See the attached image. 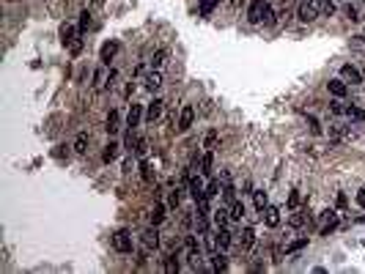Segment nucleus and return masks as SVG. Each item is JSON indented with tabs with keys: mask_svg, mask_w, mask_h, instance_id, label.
Masks as SVG:
<instances>
[{
	"mask_svg": "<svg viewBox=\"0 0 365 274\" xmlns=\"http://www.w3.org/2000/svg\"><path fill=\"white\" fill-rule=\"evenodd\" d=\"M146 154H149V143H146V137H138V140H135V156L143 159Z\"/></svg>",
	"mask_w": 365,
	"mask_h": 274,
	"instance_id": "b1692460",
	"label": "nucleus"
},
{
	"mask_svg": "<svg viewBox=\"0 0 365 274\" xmlns=\"http://www.w3.org/2000/svg\"><path fill=\"white\" fill-rule=\"evenodd\" d=\"M217 195H220V181H211L209 186H206V197L211 200V197H217Z\"/></svg>",
	"mask_w": 365,
	"mask_h": 274,
	"instance_id": "72a5a7b5",
	"label": "nucleus"
},
{
	"mask_svg": "<svg viewBox=\"0 0 365 274\" xmlns=\"http://www.w3.org/2000/svg\"><path fill=\"white\" fill-rule=\"evenodd\" d=\"M299 200H302V197H299V192H291V195H288V208H297Z\"/></svg>",
	"mask_w": 365,
	"mask_h": 274,
	"instance_id": "4c0bfd02",
	"label": "nucleus"
},
{
	"mask_svg": "<svg viewBox=\"0 0 365 274\" xmlns=\"http://www.w3.org/2000/svg\"><path fill=\"white\" fill-rule=\"evenodd\" d=\"M288 222H291V228H302V225L308 222V217H305V214H291V219H288Z\"/></svg>",
	"mask_w": 365,
	"mask_h": 274,
	"instance_id": "473e14b6",
	"label": "nucleus"
},
{
	"mask_svg": "<svg viewBox=\"0 0 365 274\" xmlns=\"http://www.w3.org/2000/svg\"><path fill=\"white\" fill-rule=\"evenodd\" d=\"M329 14H335L332 0H302L297 9L299 22H313L316 17H329Z\"/></svg>",
	"mask_w": 365,
	"mask_h": 274,
	"instance_id": "f257e3e1",
	"label": "nucleus"
},
{
	"mask_svg": "<svg viewBox=\"0 0 365 274\" xmlns=\"http://www.w3.org/2000/svg\"><path fill=\"white\" fill-rule=\"evenodd\" d=\"M264 222H267V228H278V225H280V208L278 206H267V208H264Z\"/></svg>",
	"mask_w": 365,
	"mask_h": 274,
	"instance_id": "1a4fd4ad",
	"label": "nucleus"
},
{
	"mask_svg": "<svg viewBox=\"0 0 365 274\" xmlns=\"http://www.w3.org/2000/svg\"><path fill=\"white\" fill-rule=\"evenodd\" d=\"M80 36H82L80 28H74L72 22H63V25H61V42H63V47H72Z\"/></svg>",
	"mask_w": 365,
	"mask_h": 274,
	"instance_id": "39448f33",
	"label": "nucleus"
},
{
	"mask_svg": "<svg viewBox=\"0 0 365 274\" xmlns=\"http://www.w3.org/2000/svg\"><path fill=\"white\" fill-rule=\"evenodd\" d=\"M308 124H310V129H313V132H316V135H319V132H321V126H319V121H316V118H313V115H310V118H308Z\"/></svg>",
	"mask_w": 365,
	"mask_h": 274,
	"instance_id": "ea45409f",
	"label": "nucleus"
},
{
	"mask_svg": "<svg viewBox=\"0 0 365 274\" xmlns=\"http://www.w3.org/2000/svg\"><path fill=\"white\" fill-rule=\"evenodd\" d=\"M168 203H170V208H179V203H181V195H179V189H173V192H170Z\"/></svg>",
	"mask_w": 365,
	"mask_h": 274,
	"instance_id": "c9c22d12",
	"label": "nucleus"
},
{
	"mask_svg": "<svg viewBox=\"0 0 365 274\" xmlns=\"http://www.w3.org/2000/svg\"><path fill=\"white\" fill-rule=\"evenodd\" d=\"M346 115H349L351 121H365V113L360 107H354V104H349V107H346Z\"/></svg>",
	"mask_w": 365,
	"mask_h": 274,
	"instance_id": "cd10ccee",
	"label": "nucleus"
},
{
	"mask_svg": "<svg viewBox=\"0 0 365 274\" xmlns=\"http://www.w3.org/2000/svg\"><path fill=\"white\" fill-rule=\"evenodd\" d=\"M253 197H256V208L264 214V208L269 206V197H267V192H264V189H256V192H253Z\"/></svg>",
	"mask_w": 365,
	"mask_h": 274,
	"instance_id": "6ab92c4d",
	"label": "nucleus"
},
{
	"mask_svg": "<svg viewBox=\"0 0 365 274\" xmlns=\"http://www.w3.org/2000/svg\"><path fill=\"white\" fill-rule=\"evenodd\" d=\"M351 50L354 52H360V55H365V36H351Z\"/></svg>",
	"mask_w": 365,
	"mask_h": 274,
	"instance_id": "c85d7f7f",
	"label": "nucleus"
},
{
	"mask_svg": "<svg viewBox=\"0 0 365 274\" xmlns=\"http://www.w3.org/2000/svg\"><path fill=\"white\" fill-rule=\"evenodd\" d=\"M140 176H143V181H146V184H151V181H154V176H151V165H149V162H140Z\"/></svg>",
	"mask_w": 365,
	"mask_h": 274,
	"instance_id": "7c9ffc66",
	"label": "nucleus"
},
{
	"mask_svg": "<svg viewBox=\"0 0 365 274\" xmlns=\"http://www.w3.org/2000/svg\"><path fill=\"white\" fill-rule=\"evenodd\" d=\"M211 266H214V271H228V258H225V249H222V252H217L214 258H211Z\"/></svg>",
	"mask_w": 365,
	"mask_h": 274,
	"instance_id": "2eb2a0df",
	"label": "nucleus"
},
{
	"mask_svg": "<svg viewBox=\"0 0 365 274\" xmlns=\"http://www.w3.org/2000/svg\"><path fill=\"white\" fill-rule=\"evenodd\" d=\"M115 156H118V143H115V140H110V143L104 145V154H102V159H104V162H113Z\"/></svg>",
	"mask_w": 365,
	"mask_h": 274,
	"instance_id": "dca6fc26",
	"label": "nucleus"
},
{
	"mask_svg": "<svg viewBox=\"0 0 365 274\" xmlns=\"http://www.w3.org/2000/svg\"><path fill=\"white\" fill-rule=\"evenodd\" d=\"M332 113H346V107L340 104V99H338V102H332Z\"/></svg>",
	"mask_w": 365,
	"mask_h": 274,
	"instance_id": "79ce46f5",
	"label": "nucleus"
},
{
	"mask_svg": "<svg viewBox=\"0 0 365 274\" xmlns=\"http://www.w3.org/2000/svg\"><path fill=\"white\" fill-rule=\"evenodd\" d=\"M104 129H107V135H115V132H118V113H115V110H110L107 126H104Z\"/></svg>",
	"mask_w": 365,
	"mask_h": 274,
	"instance_id": "412c9836",
	"label": "nucleus"
},
{
	"mask_svg": "<svg viewBox=\"0 0 365 274\" xmlns=\"http://www.w3.org/2000/svg\"><path fill=\"white\" fill-rule=\"evenodd\" d=\"M176 255H170L168 258V271H179V260H173Z\"/></svg>",
	"mask_w": 365,
	"mask_h": 274,
	"instance_id": "58836bf2",
	"label": "nucleus"
},
{
	"mask_svg": "<svg viewBox=\"0 0 365 274\" xmlns=\"http://www.w3.org/2000/svg\"><path fill=\"white\" fill-rule=\"evenodd\" d=\"M143 247L146 249H157V247H160V230H157V225H151L149 230H143Z\"/></svg>",
	"mask_w": 365,
	"mask_h": 274,
	"instance_id": "0eeeda50",
	"label": "nucleus"
},
{
	"mask_svg": "<svg viewBox=\"0 0 365 274\" xmlns=\"http://www.w3.org/2000/svg\"><path fill=\"white\" fill-rule=\"evenodd\" d=\"M93 88H104V72H102V69H99V72L96 74H93Z\"/></svg>",
	"mask_w": 365,
	"mask_h": 274,
	"instance_id": "f704fd0d",
	"label": "nucleus"
},
{
	"mask_svg": "<svg viewBox=\"0 0 365 274\" xmlns=\"http://www.w3.org/2000/svg\"><path fill=\"white\" fill-rule=\"evenodd\" d=\"M201 173H203V176H209V173H211V151H206V154H203V159H201Z\"/></svg>",
	"mask_w": 365,
	"mask_h": 274,
	"instance_id": "2f4dec72",
	"label": "nucleus"
},
{
	"mask_svg": "<svg viewBox=\"0 0 365 274\" xmlns=\"http://www.w3.org/2000/svg\"><path fill=\"white\" fill-rule=\"evenodd\" d=\"M113 247L118 249V252H132V233L127 228H118L113 233Z\"/></svg>",
	"mask_w": 365,
	"mask_h": 274,
	"instance_id": "7ed1b4c3",
	"label": "nucleus"
},
{
	"mask_svg": "<svg viewBox=\"0 0 365 274\" xmlns=\"http://www.w3.org/2000/svg\"><path fill=\"white\" fill-rule=\"evenodd\" d=\"M340 80H343L346 85H360L362 83V72L357 66H351V63H343V66H340Z\"/></svg>",
	"mask_w": 365,
	"mask_h": 274,
	"instance_id": "20e7f679",
	"label": "nucleus"
},
{
	"mask_svg": "<svg viewBox=\"0 0 365 274\" xmlns=\"http://www.w3.org/2000/svg\"><path fill=\"white\" fill-rule=\"evenodd\" d=\"M80 33H88V31H91V28H93V20H91V11H82V14H80Z\"/></svg>",
	"mask_w": 365,
	"mask_h": 274,
	"instance_id": "aec40b11",
	"label": "nucleus"
},
{
	"mask_svg": "<svg viewBox=\"0 0 365 274\" xmlns=\"http://www.w3.org/2000/svg\"><path fill=\"white\" fill-rule=\"evenodd\" d=\"M168 61V50H165V47H160V50L154 52V55H151V61H149V66L151 69H162V63Z\"/></svg>",
	"mask_w": 365,
	"mask_h": 274,
	"instance_id": "4468645a",
	"label": "nucleus"
},
{
	"mask_svg": "<svg viewBox=\"0 0 365 274\" xmlns=\"http://www.w3.org/2000/svg\"><path fill=\"white\" fill-rule=\"evenodd\" d=\"M217 6H220V0H201V6H198V14H201V17H209L211 11L217 9Z\"/></svg>",
	"mask_w": 365,
	"mask_h": 274,
	"instance_id": "f3484780",
	"label": "nucleus"
},
{
	"mask_svg": "<svg viewBox=\"0 0 365 274\" xmlns=\"http://www.w3.org/2000/svg\"><path fill=\"white\" fill-rule=\"evenodd\" d=\"M192 121H195V107H181V115H179V132H187L192 126Z\"/></svg>",
	"mask_w": 365,
	"mask_h": 274,
	"instance_id": "423d86ee",
	"label": "nucleus"
},
{
	"mask_svg": "<svg viewBox=\"0 0 365 274\" xmlns=\"http://www.w3.org/2000/svg\"><path fill=\"white\" fill-rule=\"evenodd\" d=\"M327 88H329V93H332L335 99H343V96H346V91H349V85H346L343 80H329Z\"/></svg>",
	"mask_w": 365,
	"mask_h": 274,
	"instance_id": "ddd939ff",
	"label": "nucleus"
},
{
	"mask_svg": "<svg viewBox=\"0 0 365 274\" xmlns=\"http://www.w3.org/2000/svg\"><path fill=\"white\" fill-rule=\"evenodd\" d=\"M214 143H217V132H209L203 140V148H214Z\"/></svg>",
	"mask_w": 365,
	"mask_h": 274,
	"instance_id": "e433bc0d",
	"label": "nucleus"
},
{
	"mask_svg": "<svg viewBox=\"0 0 365 274\" xmlns=\"http://www.w3.org/2000/svg\"><path fill=\"white\" fill-rule=\"evenodd\" d=\"M302 247H308V238H297V241H291L286 247V255H294V252H299Z\"/></svg>",
	"mask_w": 365,
	"mask_h": 274,
	"instance_id": "a878e982",
	"label": "nucleus"
},
{
	"mask_svg": "<svg viewBox=\"0 0 365 274\" xmlns=\"http://www.w3.org/2000/svg\"><path fill=\"white\" fill-rule=\"evenodd\" d=\"M88 140H91V137H88V132H80V135H77V140H74V151H77L80 156L88 151Z\"/></svg>",
	"mask_w": 365,
	"mask_h": 274,
	"instance_id": "a211bd4d",
	"label": "nucleus"
},
{
	"mask_svg": "<svg viewBox=\"0 0 365 274\" xmlns=\"http://www.w3.org/2000/svg\"><path fill=\"white\" fill-rule=\"evenodd\" d=\"M231 230L225 228V225H222V228H217V236H214V244H217V249H228L231 247Z\"/></svg>",
	"mask_w": 365,
	"mask_h": 274,
	"instance_id": "9d476101",
	"label": "nucleus"
},
{
	"mask_svg": "<svg viewBox=\"0 0 365 274\" xmlns=\"http://www.w3.org/2000/svg\"><path fill=\"white\" fill-rule=\"evenodd\" d=\"M149 219H151V225H160L165 219V206H162V203H157V206H154V211L149 214Z\"/></svg>",
	"mask_w": 365,
	"mask_h": 274,
	"instance_id": "4be33fe9",
	"label": "nucleus"
},
{
	"mask_svg": "<svg viewBox=\"0 0 365 274\" xmlns=\"http://www.w3.org/2000/svg\"><path fill=\"white\" fill-rule=\"evenodd\" d=\"M253 241H256V230H253V228H242V247L250 249Z\"/></svg>",
	"mask_w": 365,
	"mask_h": 274,
	"instance_id": "5701e85b",
	"label": "nucleus"
},
{
	"mask_svg": "<svg viewBox=\"0 0 365 274\" xmlns=\"http://www.w3.org/2000/svg\"><path fill=\"white\" fill-rule=\"evenodd\" d=\"M357 206H360V208H365V189H360V192H357Z\"/></svg>",
	"mask_w": 365,
	"mask_h": 274,
	"instance_id": "a19ab883",
	"label": "nucleus"
},
{
	"mask_svg": "<svg viewBox=\"0 0 365 274\" xmlns=\"http://www.w3.org/2000/svg\"><path fill=\"white\" fill-rule=\"evenodd\" d=\"M162 99H154V102H149V107H146V121H151V124H154L157 118H160L162 115Z\"/></svg>",
	"mask_w": 365,
	"mask_h": 274,
	"instance_id": "9b49d317",
	"label": "nucleus"
},
{
	"mask_svg": "<svg viewBox=\"0 0 365 274\" xmlns=\"http://www.w3.org/2000/svg\"><path fill=\"white\" fill-rule=\"evenodd\" d=\"M69 50H72V52H74V55H77V52L82 50V39H77V42H74L72 47H69Z\"/></svg>",
	"mask_w": 365,
	"mask_h": 274,
	"instance_id": "37998d69",
	"label": "nucleus"
},
{
	"mask_svg": "<svg viewBox=\"0 0 365 274\" xmlns=\"http://www.w3.org/2000/svg\"><path fill=\"white\" fill-rule=\"evenodd\" d=\"M140 118H143V107H140V104H132L129 113H127V126H129V129H135V126L140 124Z\"/></svg>",
	"mask_w": 365,
	"mask_h": 274,
	"instance_id": "f8f14e48",
	"label": "nucleus"
},
{
	"mask_svg": "<svg viewBox=\"0 0 365 274\" xmlns=\"http://www.w3.org/2000/svg\"><path fill=\"white\" fill-rule=\"evenodd\" d=\"M115 50H118V44H115V42L104 44V47H102V61H104V63H110V58H113V52H115Z\"/></svg>",
	"mask_w": 365,
	"mask_h": 274,
	"instance_id": "bb28decb",
	"label": "nucleus"
},
{
	"mask_svg": "<svg viewBox=\"0 0 365 274\" xmlns=\"http://www.w3.org/2000/svg\"><path fill=\"white\" fill-rule=\"evenodd\" d=\"M242 217H245V203L233 200V206H231V219H242Z\"/></svg>",
	"mask_w": 365,
	"mask_h": 274,
	"instance_id": "c756f323",
	"label": "nucleus"
},
{
	"mask_svg": "<svg viewBox=\"0 0 365 274\" xmlns=\"http://www.w3.org/2000/svg\"><path fill=\"white\" fill-rule=\"evenodd\" d=\"M247 22L250 25H272L275 22V11L267 0H253L247 9Z\"/></svg>",
	"mask_w": 365,
	"mask_h": 274,
	"instance_id": "f03ea898",
	"label": "nucleus"
},
{
	"mask_svg": "<svg viewBox=\"0 0 365 274\" xmlns=\"http://www.w3.org/2000/svg\"><path fill=\"white\" fill-rule=\"evenodd\" d=\"M228 217H231L228 208H217V211H214V225H217V228H222V225L228 222Z\"/></svg>",
	"mask_w": 365,
	"mask_h": 274,
	"instance_id": "393cba45",
	"label": "nucleus"
},
{
	"mask_svg": "<svg viewBox=\"0 0 365 274\" xmlns=\"http://www.w3.org/2000/svg\"><path fill=\"white\" fill-rule=\"evenodd\" d=\"M143 85L149 91H160L162 88V74H160V69H151V72L143 77Z\"/></svg>",
	"mask_w": 365,
	"mask_h": 274,
	"instance_id": "6e6552de",
	"label": "nucleus"
}]
</instances>
